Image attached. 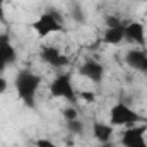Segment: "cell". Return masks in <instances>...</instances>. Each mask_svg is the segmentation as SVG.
I'll return each instance as SVG.
<instances>
[{
    "instance_id": "obj_17",
    "label": "cell",
    "mask_w": 147,
    "mask_h": 147,
    "mask_svg": "<svg viewBox=\"0 0 147 147\" xmlns=\"http://www.w3.org/2000/svg\"><path fill=\"white\" fill-rule=\"evenodd\" d=\"M79 98H80L82 101H86V103H89V105L96 101V94H94L92 91H82V92L79 94Z\"/></svg>"
},
{
    "instance_id": "obj_19",
    "label": "cell",
    "mask_w": 147,
    "mask_h": 147,
    "mask_svg": "<svg viewBox=\"0 0 147 147\" xmlns=\"http://www.w3.org/2000/svg\"><path fill=\"white\" fill-rule=\"evenodd\" d=\"M7 89H9V80H7L5 77H2V75H0V94L7 92Z\"/></svg>"
},
{
    "instance_id": "obj_3",
    "label": "cell",
    "mask_w": 147,
    "mask_h": 147,
    "mask_svg": "<svg viewBox=\"0 0 147 147\" xmlns=\"http://www.w3.org/2000/svg\"><path fill=\"white\" fill-rule=\"evenodd\" d=\"M31 29L36 33L39 39L50 36L53 33H62L63 31V24L60 22V19L53 14V12H43L41 16H38L36 21H33Z\"/></svg>"
},
{
    "instance_id": "obj_4",
    "label": "cell",
    "mask_w": 147,
    "mask_h": 147,
    "mask_svg": "<svg viewBox=\"0 0 147 147\" xmlns=\"http://www.w3.org/2000/svg\"><path fill=\"white\" fill-rule=\"evenodd\" d=\"M50 92L53 98H62L69 103H75V99H77L70 74H58L50 84Z\"/></svg>"
},
{
    "instance_id": "obj_5",
    "label": "cell",
    "mask_w": 147,
    "mask_h": 147,
    "mask_svg": "<svg viewBox=\"0 0 147 147\" xmlns=\"http://www.w3.org/2000/svg\"><path fill=\"white\" fill-rule=\"evenodd\" d=\"M39 58L46 65L55 67V69H62V67L69 65V57L65 53H62L57 46H50V45H45L39 48Z\"/></svg>"
},
{
    "instance_id": "obj_14",
    "label": "cell",
    "mask_w": 147,
    "mask_h": 147,
    "mask_svg": "<svg viewBox=\"0 0 147 147\" xmlns=\"http://www.w3.org/2000/svg\"><path fill=\"white\" fill-rule=\"evenodd\" d=\"M70 14H72V17H74V21H75V22H79V24H82V22H84V10H82V7H80L79 3H74V5H72Z\"/></svg>"
},
{
    "instance_id": "obj_18",
    "label": "cell",
    "mask_w": 147,
    "mask_h": 147,
    "mask_svg": "<svg viewBox=\"0 0 147 147\" xmlns=\"http://www.w3.org/2000/svg\"><path fill=\"white\" fill-rule=\"evenodd\" d=\"M36 147H58V146H57L53 140H50V139H38Z\"/></svg>"
},
{
    "instance_id": "obj_9",
    "label": "cell",
    "mask_w": 147,
    "mask_h": 147,
    "mask_svg": "<svg viewBox=\"0 0 147 147\" xmlns=\"http://www.w3.org/2000/svg\"><path fill=\"white\" fill-rule=\"evenodd\" d=\"M125 39H128L130 43L137 45V46H146L147 45V36H146V26L139 21H132L125 26Z\"/></svg>"
},
{
    "instance_id": "obj_10",
    "label": "cell",
    "mask_w": 147,
    "mask_h": 147,
    "mask_svg": "<svg viewBox=\"0 0 147 147\" xmlns=\"http://www.w3.org/2000/svg\"><path fill=\"white\" fill-rule=\"evenodd\" d=\"M92 135L98 142L108 144L113 137V125L111 123H103V121H94L92 123Z\"/></svg>"
},
{
    "instance_id": "obj_6",
    "label": "cell",
    "mask_w": 147,
    "mask_h": 147,
    "mask_svg": "<svg viewBox=\"0 0 147 147\" xmlns=\"http://www.w3.org/2000/svg\"><path fill=\"white\" fill-rule=\"evenodd\" d=\"M146 130L147 127H128L121 134V147H147Z\"/></svg>"
},
{
    "instance_id": "obj_15",
    "label": "cell",
    "mask_w": 147,
    "mask_h": 147,
    "mask_svg": "<svg viewBox=\"0 0 147 147\" xmlns=\"http://www.w3.org/2000/svg\"><path fill=\"white\" fill-rule=\"evenodd\" d=\"M62 116L65 118V121L79 120V111H77V108H74V106H69V108H65V110L62 111Z\"/></svg>"
},
{
    "instance_id": "obj_16",
    "label": "cell",
    "mask_w": 147,
    "mask_h": 147,
    "mask_svg": "<svg viewBox=\"0 0 147 147\" xmlns=\"http://www.w3.org/2000/svg\"><path fill=\"white\" fill-rule=\"evenodd\" d=\"M105 22H106V28H120V26H123V22H121V19L118 16H106Z\"/></svg>"
},
{
    "instance_id": "obj_8",
    "label": "cell",
    "mask_w": 147,
    "mask_h": 147,
    "mask_svg": "<svg viewBox=\"0 0 147 147\" xmlns=\"http://www.w3.org/2000/svg\"><path fill=\"white\" fill-rule=\"evenodd\" d=\"M125 62L130 69L147 74V51L144 48H132L125 55Z\"/></svg>"
},
{
    "instance_id": "obj_13",
    "label": "cell",
    "mask_w": 147,
    "mask_h": 147,
    "mask_svg": "<svg viewBox=\"0 0 147 147\" xmlns=\"http://www.w3.org/2000/svg\"><path fill=\"white\" fill-rule=\"evenodd\" d=\"M67 128H69V132L74 134V135H82V132H84V125H82V121H80V120L67 121Z\"/></svg>"
},
{
    "instance_id": "obj_12",
    "label": "cell",
    "mask_w": 147,
    "mask_h": 147,
    "mask_svg": "<svg viewBox=\"0 0 147 147\" xmlns=\"http://www.w3.org/2000/svg\"><path fill=\"white\" fill-rule=\"evenodd\" d=\"M0 51L5 57V60H7L9 65H12L16 62L17 53H16V48L12 46V43H10V39H9L7 34H0Z\"/></svg>"
},
{
    "instance_id": "obj_21",
    "label": "cell",
    "mask_w": 147,
    "mask_h": 147,
    "mask_svg": "<svg viewBox=\"0 0 147 147\" xmlns=\"http://www.w3.org/2000/svg\"><path fill=\"white\" fill-rule=\"evenodd\" d=\"M9 67V63H7V60H5V57L2 55V51H0V74L5 72V69Z\"/></svg>"
},
{
    "instance_id": "obj_2",
    "label": "cell",
    "mask_w": 147,
    "mask_h": 147,
    "mask_svg": "<svg viewBox=\"0 0 147 147\" xmlns=\"http://www.w3.org/2000/svg\"><path fill=\"white\" fill-rule=\"evenodd\" d=\"M140 121V115L125 103H116L110 110V123L113 127H134Z\"/></svg>"
},
{
    "instance_id": "obj_20",
    "label": "cell",
    "mask_w": 147,
    "mask_h": 147,
    "mask_svg": "<svg viewBox=\"0 0 147 147\" xmlns=\"http://www.w3.org/2000/svg\"><path fill=\"white\" fill-rule=\"evenodd\" d=\"M0 22H7L5 19V0H0Z\"/></svg>"
},
{
    "instance_id": "obj_7",
    "label": "cell",
    "mask_w": 147,
    "mask_h": 147,
    "mask_svg": "<svg viewBox=\"0 0 147 147\" xmlns=\"http://www.w3.org/2000/svg\"><path fill=\"white\" fill-rule=\"evenodd\" d=\"M79 74L86 79H89L91 82L94 84H99L103 82L105 79V67L103 63L96 62V60H86L80 67H79Z\"/></svg>"
},
{
    "instance_id": "obj_1",
    "label": "cell",
    "mask_w": 147,
    "mask_h": 147,
    "mask_svg": "<svg viewBox=\"0 0 147 147\" xmlns=\"http://www.w3.org/2000/svg\"><path fill=\"white\" fill-rule=\"evenodd\" d=\"M41 86V77L29 70H21L14 79V87L17 96L24 101L28 108H36V92Z\"/></svg>"
},
{
    "instance_id": "obj_11",
    "label": "cell",
    "mask_w": 147,
    "mask_h": 147,
    "mask_svg": "<svg viewBox=\"0 0 147 147\" xmlns=\"http://www.w3.org/2000/svg\"><path fill=\"white\" fill-rule=\"evenodd\" d=\"M125 39V26H120V28H106L105 34L101 38L103 43L106 45H120L121 41Z\"/></svg>"
}]
</instances>
